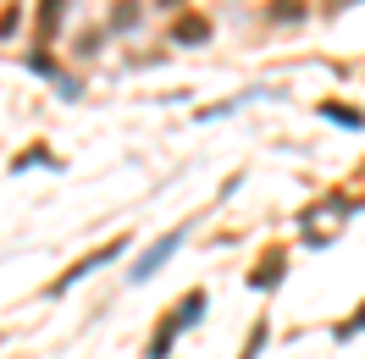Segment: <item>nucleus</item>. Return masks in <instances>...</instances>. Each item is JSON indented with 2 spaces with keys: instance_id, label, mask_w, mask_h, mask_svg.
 I'll list each match as a JSON object with an SVG mask.
<instances>
[{
  "instance_id": "nucleus-5",
  "label": "nucleus",
  "mask_w": 365,
  "mask_h": 359,
  "mask_svg": "<svg viewBox=\"0 0 365 359\" xmlns=\"http://www.w3.org/2000/svg\"><path fill=\"white\" fill-rule=\"evenodd\" d=\"M321 116H332V122H343V128H365L360 111H343V105H321Z\"/></svg>"
},
{
  "instance_id": "nucleus-6",
  "label": "nucleus",
  "mask_w": 365,
  "mask_h": 359,
  "mask_svg": "<svg viewBox=\"0 0 365 359\" xmlns=\"http://www.w3.org/2000/svg\"><path fill=\"white\" fill-rule=\"evenodd\" d=\"M277 276H282V254H272L266 266L255 271V288H266V282H277Z\"/></svg>"
},
{
  "instance_id": "nucleus-2",
  "label": "nucleus",
  "mask_w": 365,
  "mask_h": 359,
  "mask_svg": "<svg viewBox=\"0 0 365 359\" xmlns=\"http://www.w3.org/2000/svg\"><path fill=\"white\" fill-rule=\"evenodd\" d=\"M178 244H182V227H178V232H166V238H155V244L138 254V266L128 271V282H150V276H155V266H160V260H166V254H172Z\"/></svg>"
},
{
  "instance_id": "nucleus-3",
  "label": "nucleus",
  "mask_w": 365,
  "mask_h": 359,
  "mask_svg": "<svg viewBox=\"0 0 365 359\" xmlns=\"http://www.w3.org/2000/svg\"><path fill=\"white\" fill-rule=\"evenodd\" d=\"M116 254H122V238H116V244H106V249H100V254H89V260H78V266H72L67 276H61V282H56V293H67L72 282H78V276H89L94 266H106V260H116Z\"/></svg>"
},
{
  "instance_id": "nucleus-7",
  "label": "nucleus",
  "mask_w": 365,
  "mask_h": 359,
  "mask_svg": "<svg viewBox=\"0 0 365 359\" xmlns=\"http://www.w3.org/2000/svg\"><path fill=\"white\" fill-rule=\"evenodd\" d=\"M39 23H45V28H61V0H39Z\"/></svg>"
},
{
  "instance_id": "nucleus-1",
  "label": "nucleus",
  "mask_w": 365,
  "mask_h": 359,
  "mask_svg": "<svg viewBox=\"0 0 365 359\" xmlns=\"http://www.w3.org/2000/svg\"><path fill=\"white\" fill-rule=\"evenodd\" d=\"M200 310H205V293H200V288L188 293V298H182L178 310H166V321H160L155 343H150V359H166V348H172V337H178V326H194V321H200Z\"/></svg>"
},
{
  "instance_id": "nucleus-4",
  "label": "nucleus",
  "mask_w": 365,
  "mask_h": 359,
  "mask_svg": "<svg viewBox=\"0 0 365 359\" xmlns=\"http://www.w3.org/2000/svg\"><path fill=\"white\" fill-rule=\"evenodd\" d=\"M200 39H210V23L205 17H182L178 23V45H200Z\"/></svg>"
}]
</instances>
